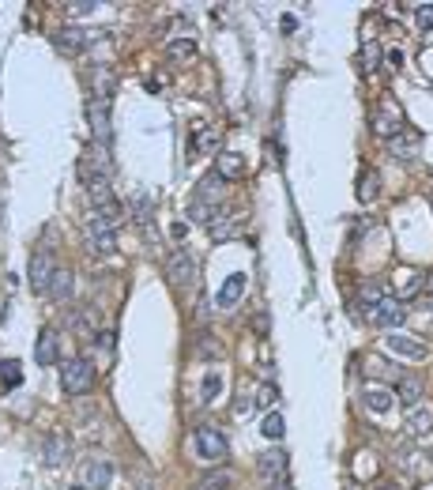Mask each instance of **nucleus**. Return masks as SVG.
I'll list each match as a JSON object with an SVG mask.
<instances>
[{
  "mask_svg": "<svg viewBox=\"0 0 433 490\" xmlns=\"http://www.w3.org/2000/svg\"><path fill=\"white\" fill-rule=\"evenodd\" d=\"M90 385H95V362H90V358H72V362L61 369V388L68 396L90 392Z\"/></svg>",
  "mask_w": 433,
  "mask_h": 490,
  "instance_id": "1",
  "label": "nucleus"
},
{
  "mask_svg": "<svg viewBox=\"0 0 433 490\" xmlns=\"http://www.w3.org/2000/svg\"><path fill=\"white\" fill-rule=\"evenodd\" d=\"M166 280L178 286V291L192 286V283H196V257H192L189 249H178V253H170V261H166Z\"/></svg>",
  "mask_w": 433,
  "mask_h": 490,
  "instance_id": "2",
  "label": "nucleus"
},
{
  "mask_svg": "<svg viewBox=\"0 0 433 490\" xmlns=\"http://www.w3.org/2000/svg\"><path fill=\"white\" fill-rule=\"evenodd\" d=\"M192 445H196V457L204 460V464H219V460H226V438L215 427H200L196 438H192Z\"/></svg>",
  "mask_w": 433,
  "mask_h": 490,
  "instance_id": "3",
  "label": "nucleus"
},
{
  "mask_svg": "<svg viewBox=\"0 0 433 490\" xmlns=\"http://www.w3.org/2000/svg\"><path fill=\"white\" fill-rule=\"evenodd\" d=\"M403 317H407V309H403V302L400 298H384V302H377V306L365 309V321L377 328H395V325H403Z\"/></svg>",
  "mask_w": 433,
  "mask_h": 490,
  "instance_id": "4",
  "label": "nucleus"
},
{
  "mask_svg": "<svg viewBox=\"0 0 433 490\" xmlns=\"http://www.w3.org/2000/svg\"><path fill=\"white\" fill-rule=\"evenodd\" d=\"M384 347H388L395 358H411V362H422V358L430 355L422 339H414V336H403V332H388V336H384Z\"/></svg>",
  "mask_w": 433,
  "mask_h": 490,
  "instance_id": "5",
  "label": "nucleus"
},
{
  "mask_svg": "<svg viewBox=\"0 0 433 490\" xmlns=\"http://www.w3.org/2000/svg\"><path fill=\"white\" fill-rule=\"evenodd\" d=\"M373 132L381 136V140H392L395 132H403V114L395 102H381L373 114Z\"/></svg>",
  "mask_w": 433,
  "mask_h": 490,
  "instance_id": "6",
  "label": "nucleus"
},
{
  "mask_svg": "<svg viewBox=\"0 0 433 490\" xmlns=\"http://www.w3.org/2000/svg\"><path fill=\"white\" fill-rule=\"evenodd\" d=\"M53 272H57V268H53V257L49 253H34L31 257V291L34 294H45L49 291V280H53Z\"/></svg>",
  "mask_w": 433,
  "mask_h": 490,
  "instance_id": "7",
  "label": "nucleus"
},
{
  "mask_svg": "<svg viewBox=\"0 0 433 490\" xmlns=\"http://www.w3.org/2000/svg\"><path fill=\"white\" fill-rule=\"evenodd\" d=\"M418 132H411V128H403V132H395L392 140H388V155L392 159H403V162H411V159H418Z\"/></svg>",
  "mask_w": 433,
  "mask_h": 490,
  "instance_id": "8",
  "label": "nucleus"
},
{
  "mask_svg": "<svg viewBox=\"0 0 433 490\" xmlns=\"http://www.w3.org/2000/svg\"><path fill=\"white\" fill-rule=\"evenodd\" d=\"M207 230H211V238H219V242H226V238H237V234H245V215H215L207 223Z\"/></svg>",
  "mask_w": 433,
  "mask_h": 490,
  "instance_id": "9",
  "label": "nucleus"
},
{
  "mask_svg": "<svg viewBox=\"0 0 433 490\" xmlns=\"http://www.w3.org/2000/svg\"><path fill=\"white\" fill-rule=\"evenodd\" d=\"M242 294H245V275H242V272H234L223 286H219L215 306H219V309H234L237 302H242Z\"/></svg>",
  "mask_w": 433,
  "mask_h": 490,
  "instance_id": "10",
  "label": "nucleus"
},
{
  "mask_svg": "<svg viewBox=\"0 0 433 490\" xmlns=\"http://www.w3.org/2000/svg\"><path fill=\"white\" fill-rule=\"evenodd\" d=\"M34 358H38V366H53L61 358V339L53 328H45L38 336V344H34Z\"/></svg>",
  "mask_w": 433,
  "mask_h": 490,
  "instance_id": "11",
  "label": "nucleus"
},
{
  "mask_svg": "<svg viewBox=\"0 0 433 490\" xmlns=\"http://www.w3.org/2000/svg\"><path fill=\"white\" fill-rule=\"evenodd\" d=\"M422 392H426L422 377H400V385H395V400H400L403 408H418V404H422Z\"/></svg>",
  "mask_w": 433,
  "mask_h": 490,
  "instance_id": "12",
  "label": "nucleus"
},
{
  "mask_svg": "<svg viewBox=\"0 0 433 490\" xmlns=\"http://www.w3.org/2000/svg\"><path fill=\"white\" fill-rule=\"evenodd\" d=\"M83 479H87V490H106L109 479H113V464H109V460H90L87 471H83Z\"/></svg>",
  "mask_w": 433,
  "mask_h": 490,
  "instance_id": "13",
  "label": "nucleus"
},
{
  "mask_svg": "<svg viewBox=\"0 0 433 490\" xmlns=\"http://www.w3.org/2000/svg\"><path fill=\"white\" fill-rule=\"evenodd\" d=\"M256 468H260V475H264V479H279V475H287V452H283V449H268L260 460H256Z\"/></svg>",
  "mask_w": 433,
  "mask_h": 490,
  "instance_id": "14",
  "label": "nucleus"
},
{
  "mask_svg": "<svg viewBox=\"0 0 433 490\" xmlns=\"http://www.w3.org/2000/svg\"><path fill=\"white\" fill-rule=\"evenodd\" d=\"M72 291H76V275L64 272V268H57V272H53V280H49V291H45V294H49L53 302H68Z\"/></svg>",
  "mask_w": 433,
  "mask_h": 490,
  "instance_id": "15",
  "label": "nucleus"
},
{
  "mask_svg": "<svg viewBox=\"0 0 433 490\" xmlns=\"http://www.w3.org/2000/svg\"><path fill=\"white\" fill-rule=\"evenodd\" d=\"M45 460H49V464H64V460H68V438H64V434H45Z\"/></svg>",
  "mask_w": 433,
  "mask_h": 490,
  "instance_id": "16",
  "label": "nucleus"
},
{
  "mask_svg": "<svg viewBox=\"0 0 433 490\" xmlns=\"http://www.w3.org/2000/svg\"><path fill=\"white\" fill-rule=\"evenodd\" d=\"M411 434V438H426V434L433 430V411L430 408H418V411H411V419H407V427H403Z\"/></svg>",
  "mask_w": 433,
  "mask_h": 490,
  "instance_id": "17",
  "label": "nucleus"
},
{
  "mask_svg": "<svg viewBox=\"0 0 433 490\" xmlns=\"http://www.w3.org/2000/svg\"><path fill=\"white\" fill-rule=\"evenodd\" d=\"M90 121H95V132H98V140H109V102H90Z\"/></svg>",
  "mask_w": 433,
  "mask_h": 490,
  "instance_id": "18",
  "label": "nucleus"
},
{
  "mask_svg": "<svg viewBox=\"0 0 433 490\" xmlns=\"http://www.w3.org/2000/svg\"><path fill=\"white\" fill-rule=\"evenodd\" d=\"M362 400H365V408H370V411L384 415V411L392 408V400H395V396L388 392V388H365V396H362Z\"/></svg>",
  "mask_w": 433,
  "mask_h": 490,
  "instance_id": "19",
  "label": "nucleus"
},
{
  "mask_svg": "<svg viewBox=\"0 0 433 490\" xmlns=\"http://www.w3.org/2000/svg\"><path fill=\"white\" fill-rule=\"evenodd\" d=\"M377 197H381V178H377L373 170H362V178H358V200L370 204V200H377Z\"/></svg>",
  "mask_w": 433,
  "mask_h": 490,
  "instance_id": "20",
  "label": "nucleus"
},
{
  "mask_svg": "<svg viewBox=\"0 0 433 490\" xmlns=\"http://www.w3.org/2000/svg\"><path fill=\"white\" fill-rule=\"evenodd\" d=\"M132 215H136V223H140L143 230H151V215H155V204H151V197H143V192H136V197H132Z\"/></svg>",
  "mask_w": 433,
  "mask_h": 490,
  "instance_id": "21",
  "label": "nucleus"
},
{
  "mask_svg": "<svg viewBox=\"0 0 433 490\" xmlns=\"http://www.w3.org/2000/svg\"><path fill=\"white\" fill-rule=\"evenodd\" d=\"M192 53H196V42L192 38H170L166 42V57L170 61H189Z\"/></svg>",
  "mask_w": 433,
  "mask_h": 490,
  "instance_id": "22",
  "label": "nucleus"
},
{
  "mask_svg": "<svg viewBox=\"0 0 433 490\" xmlns=\"http://www.w3.org/2000/svg\"><path fill=\"white\" fill-rule=\"evenodd\" d=\"M219 392H223V374H219V369H207V374H204V385H200V400L211 404Z\"/></svg>",
  "mask_w": 433,
  "mask_h": 490,
  "instance_id": "23",
  "label": "nucleus"
},
{
  "mask_svg": "<svg viewBox=\"0 0 433 490\" xmlns=\"http://www.w3.org/2000/svg\"><path fill=\"white\" fill-rule=\"evenodd\" d=\"M90 38H95V34H83V31H76V26H68V31L57 38V45H61V49H68V53H76V49H83Z\"/></svg>",
  "mask_w": 433,
  "mask_h": 490,
  "instance_id": "24",
  "label": "nucleus"
},
{
  "mask_svg": "<svg viewBox=\"0 0 433 490\" xmlns=\"http://www.w3.org/2000/svg\"><path fill=\"white\" fill-rule=\"evenodd\" d=\"M113 72H109V68H98L95 72V98H98V102H109V95H113Z\"/></svg>",
  "mask_w": 433,
  "mask_h": 490,
  "instance_id": "25",
  "label": "nucleus"
},
{
  "mask_svg": "<svg viewBox=\"0 0 433 490\" xmlns=\"http://www.w3.org/2000/svg\"><path fill=\"white\" fill-rule=\"evenodd\" d=\"M219 174H223L226 181L230 178H242V174H245V159H242V155H234V151L223 155V159H219Z\"/></svg>",
  "mask_w": 433,
  "mask_h": 490,
  "instance_id": "26",
  "label": "nucleus"
},
{
  "mask_svg": "<svg viewBox=\"0 0 433 490\" xmlns=\"http://www.w3.org/2000/svg\"><path fill=\"white\" fill-rule=\"evenodd\" d=\"M192 147H196L200 155H211V151L219 147V128H200V132H196V144H192Z\"/></svg>",
  "mask_w": 433,
  "mask_h": 490,
  "instance_id": "27",
  "label": "nucleus"
},
{
  "mask_svg": "<svg viewBox=\"0 0 433 490\" xmlns=\"http://www.w3.org/2000/svg\"><path fill=\"white\" fill-rule=\"evenodd\" d=\"M283 430H287V422H283V415H279V411H271L268 419H264V430H260V434H264V438H268V441H279V438H283Z\"/></svg>",
  "mask_w": 433,
  "mask_h": 490,
  "instance_id": "28",
  "label": "nucleus"
},
{
  "mask_svg": "<svg viewBox=\"0 0 433 490\" xmlns=\"http://www.w3.org/2000/svg\"><path fill=\"white\" fill-rule=\"evenodd\" d=\"M384 298H388V286H384V283H370L362 291V309H370V306H377V302H384Z\"/></svg>",
  "mask_w": 433,
  "mask_h": 490,
  "instance_id": "29",
  "label": "nucleus"
},
{
  "mask_svg": "<svg viewBox=\"0 0 433 490\" xmlns=\"http://www.w3.org/2000/svg\"><path fill=\"white\" fill-rule=\"evenodd\" d=\"M90 253H113L117 249V234H98V238H87Z\"/></svg>",
  "mask_w": 433,
  "mask_h": 490,
  "instance_id": "30",
  "label": "nucleus"
},
{
  "mask_svg": "<svg viewBox=\"0 0 433 490\" xmlns=\"http://www.w3.org/2000/svg\"><path fill=\"white\" fill-rule=\"evenodd\" d=\"M226 487H230V475L226 471H215V475H207L196 490H226Z\"/></svg>",
  "mask_w": 433,
  "mask_h": 490,
  "instance_id": "31",
  "label": "nucleus"
},
{
  "mask_svg": "<svg viewBox=\"0 0 433 490\" xmlns=\"http://www.w3.org/2000/svg\"><path fill=\"white\" fill-rule=\"evenodd\" d=\"M377 64H381V45H373V42H370V45L362 49V68H365V72H373Z\"/></svg>",
  "mask_w": 433,
  "mask_h": 490,
  "instance_id": "32",
  "label": "nucleus"
},
{
  "mask_svg": "<svg viewBox=\"0 0 433 490\" xmlns=\"http://www.w3.org/2000/svg\"><path fill=\"white\" fill-rule=\"evenodd\" d=\"M414 20H418L422 31H433V4H418L414 8Z\"/></svg>",
  "mask_w": 433,
  "mask_h": 490,
  "instance_id": "33",
  "label": "nucleus"
},
{
  "mask_svg": "<svg viewBox=\"0 0 433 490\" xmlns=\"http://www.w3.org/2000/svg\"><path fill=\"white\" fill-rule=\"evenodd\" d=\"M422 286H426V280H422V275H411V280L403 283V291H400V302H403V298H411V294H418Z\"/></svg>",
  "mask_w": 433,
  "mask_h": 490,
  "instance_id": "34",
  "label": "nucleus"
},
{
  "mask_svg": "<svg viewBox=\"0 0 433 490\" xmlns=\"http://www.w3.org/2000/svg\"><path fill=\"white\" fill-rule=\"evenodd\" d=\"M68 8H72V15H90L98 4H95V0H79V4H68Z\"/></svg>",
  "mask_w": 433,
  "mask_h": 490,
  "instance_id": "35",
  "label": "nucleus"
},
{
  "mask_svg": "<svg viewBox=\"0 0 433 490\" xmlns=\"http://www.w3.org/2000/svg\"><path fill=\"white\" fill-rule=\"evenodd\" d=\"M275 396H279V392H275V385H264V388H260V404H264V408H271Z\"/></svg>",
  "mask_w": 433,
  "mask_h": 490,
  "instance_id": "36",
  "label": "nucleus"
},
{
  "mask_svg": "<svg viewBox=\"0 0 433 490\" xmlns=\"http://www.w3.org/2000/svg\"><path fill=\"white\" fill-rule=\"evenodd\" d=\"M4 381H8V385H19V366H15V362L4 366Z\"/></svg>",
  "mask_w": 433,
  "mask_h": 490,
  "instance_id": "37",
  "label": "nucleus"
},
{
  "mask_svg": "<svg viewBox=\"0 0 433 490\" xmlns=\"http://www.w3.org/2000/svg\"><path fill=\"white\" fill-rule=\"evenodd\" d=\"M253 408H256V404H253V396H242V400L234 404V411H237V415H249Z\"/></svg>",
  "mask_w": 433,
  "mask_h": 490,
  "instance_id": "38",
  "label": "nucleus"
},
{
  "mask_svg": "<svg viewBox=\"0 0 433 490\" xmlns=\"http://www.w3.org/2000/svg\"><path fill=\"white\" fill-rule=\"evenodd\" d=\"M268 490H294V487L287 475H279V479H268Z\"/></svg>",
  "mask_w": 433,
  "mask_h": 490,
  "instance_id": "39",
  "label": "nucleus"
},
{
  "mask_svg": "<svg viewBox=\"0 0 433 490\" xmlns=\"http://www.w3.org/2000/svg\"><path fill=\"white\" fill-rule=\"evenodd\" d=\"M388 64H392V68H403V53L392 49V53H388Z\"/></svg>",
  "mask_w": 433,
  "mask_h": 490,
  "instance_id": "40",
  "label": "nucleus"
}]
</instances>
